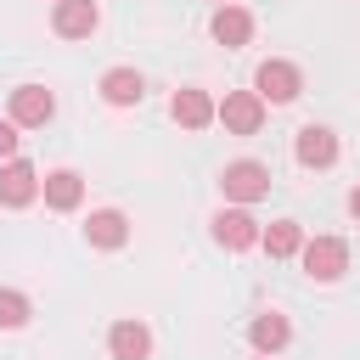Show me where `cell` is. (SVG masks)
Masks as SVG:
<instances>
[{"label":"cell","instance_id":"cell-19","mask_svg":"<svg viewBox=\"0 0 360 360\" xmlns=\"http://www.w3.org/2000/svg\"><path fill=\"white\" fill-rule=\"evenodd\" d=\"M17 141H22V135H17V124H11V118H0V158H6V163L17 158Z\"/></svg>","mask_w":360,"mask_h":360},{"label":"cell","instance_id":"cell-8","mask_svg":"<svg viewBox=\"0 0 360 360\" xmlns=\"http://www.w3.org/2000/svg\"><path fill=\"white\" fill-rule=\"evenodd\" d=\"M34 197H39V169L22 158L0 163V208H28Z\"/></svg>","mask_w":360,"mask_h":360},{"label":"cell","instance_id":"cell-13","mask_svg":"<svg viewBox=\"0 0 360 360\" xmlns=\"http://www.w3.org/2000/svg\"><path fill=\"white\" fill-rule=\"evenodd\" d=\"M208 34H214L225 51H236V45H248V39H253V17H248L242 6H219V11H214V22H208Z\"/></svg>","mask_w":360,"mask_h":360},{"label":"cell","instance_id":"cell-4","mask_svg":"<svg viewBox=\"0 0 360 360\" xmlns=\"http://www.w3.org/2000/svg\"><path fill=\"white\" fill-rule=\"evenodd\" d=\"M219 124H225V135H259V124H264L259 90H231L219 101Z\"/></svg>","mask_w":360,"mask_h":360},{"label":"cell","instance_id":"cell-22","mask_svg":"<svg viewBox=\"0 0 360 360\" xmlns=\"http://www.w3.org/2000/svg\"><path fill=\"white\" fill-rule=\"evenodd\" d=\"M259 360H270V354H259Z\"/></svg>","mask_w":360,"mask_h":360},{"label":"cell","instance_id":"cell-16","mask_svg":"<svg viewBox=\"0 0 360 360\" xmlns=\"http://www.w3.org/2000/svg\"><path fill=\"white\" fill-rule=\"evenodd\" d=\"M101 96H107L112 107H135V101L146 96V79H141L135 68H107V73H101Z\"/></svg>","mask_w":360,"mask_h":360},{"label":"cell","instance_id":"cell-3","mask_svg":"<svg viewBox=\"0 0 360 360\" xmlns=\"http://www.w3.org/2000/svg\"><path fill=\"white\" fill-rule=\"evenodd\" d=\"M298 259H304V276L309 281H338L349 270V242L343 236H309Z\"/></svg>","mask_w":360,"mask_h":360},{"label":"cell","instance_id":"cell-20","mask_svg":"<svg viewBox=\"0 0 360 360\" xmlns=\"http://www.w3.org/2000/svg\"><path fill=\"white\" fill-rule=\"evenodd\" d=\"M349 214H354V219H360V186H354V191H349Z\"/></svg>","mask_w":360,"mask_h":360},{"label":"cell","instance_id":"cell-5","mask_svg":"<svg viewBox=\"0 0 360 360\" xmlns=\"http://www.w3.org/2000/svg\"><path fill=\"white\" fill-rule=\"evenodd\" d=\"M51 112H56V96H51L45 84H17V90H11V124H17V129L51 124Z\"/></svg>","mask_w":360,"mask_h":360},{"label":"cell","instance_id":"cell-11","mask_svg":"<svg viewBox=\"0 0 360 360\" xmlns=\"http://www.w3.org/2000/svg\"><path fill=\"white\" fill-rule=\"evenodd\" d=\"M39 197H45V208L73 214V208L84 202V180H79V169H51V174L39 180Z\"/></svg>","mask_w":360,"mask_h":360},{"label":"cell","instance_id":"cell-17","mask_svg":"<svg viewBox=\"0 0 360 360\" xmlns=\"http://www.w3.org/2000/svg\"><path fill=\"white\" fill-rule=\"evenodd\" d=\"M287 338H292V326H287V315H253V326H248V343L259 349V354H276V349H287Z\"/></svg>","mask_w":360,"mask_h":360},{"label":"cell","instance_id":"cell-10","mask_svg":"<svg viewBox=\"0 0 360 360\" xmlns=\"http://www.w3.org/2000/svg\"><path fill=\"white\" fill-rule=\"evenodd\" d=\"M96 22H101V6L96 0H56V11H51V28L62 39H90Z\"/></svg>","mask_w":360,"mask_h":360},{"label":"cell","instance_id":"cell-2","mask_svg":"<svg viewBox=\"0 0 360 360\" xmlns=\"http://www.w3.org/2000/svg\"><path fill=\"white\" fill-rule=\"evenodd\" d=\"M253 90H259V101H270V107H287V101H298V90H304V73H298L292 62L270 56V62H259V73H253Z\"/></svg>","mask_w":360,"mask_h":360},{"label":"cell","instance_id":"cell-15","mask_svg":"<svg viewBox=\"0 0 360 360\" xmlns=\"http://www.w3.org/2000/svg\"><path fill=\"white\" fill-rule=\"evenodd\" d=\"M107 349H112V360H146L152 354V332L141 321H118L107 332Z\"/></svg>","mask_w":360,"mask_h":360},{"label":"cell","instance_id":"cell-12","mask_svg":"<svg viewBox=\"0 0 360 360\" xmlns=\"http://www.w3.org/2000/svg\"><path fill=\"white\" fill-rule=\"evenodd\" d=\"M84 242L112 253V248H124V242H129V219H124L118 208H96V214L84 219Z\"/></svg>","mask_w":360,"mask_h":360},{"label":"cell","instance_id":"cell-14","mask_svg":"<svg viewBox=\"0 0 360 360\" xmlns=\"http://www.w3.org/2000/svg\"><path fill=\"white\" fill-rule=\"evenodd\" d=\"M259 248H264L270 259H292V253H304V225H298V219H270V225L259 231Z\"/></svg>","mask_w":360,"mask_h":360},{"label":"cell","instance_id":"cell-1","mask_svg":"<svg viewBox=\"0 0 360 360\" xmlns=\"http://www.w3.org/2000/svg\"><path fill=\"white\" fill-rule=\"evenodd\" d=\"M219 191H225L236 208H248V202L270 197V169H264V163H253V158H236V163H225V169H219Z\"/></svg>","mask_w":360,"mask_h":360},{"label":"cell","instance_id":"cell-6","mask_svg":"<svg viewBox=\"0 0 360 360\" xmlns=\"http://www.w3.org/2000/svg\"><path fill=\"white\" fill-rule=\"evenodd\" d=\"M169 118H174L180 129H208V124L219 118V101H214L208 90L186 84V90H174V101H169Z\"/></svg>","mask_w":360,"mask_h":360},{"label":"cell","instance_id":"cell-18","mask_svg":"<svg viewBox=\"0 0 360 360\" xmlns=\"http://www.w3.org/2000/svg\"><path fill=\"white\" fill-rule=\"evenodd\" d=\"M17 326H28V298L0 287V332H17Z\"/></svg>","mask_w":360,"mask_h":360},{"label":"cell","instance_id":"cell-21","mask_svg":"<svg viewBox=\"0 0 360 360\" xmlns=\"http://www.w3.org/2000/svg\"><path fill=\"white\" fill-rule=\"evenodd\" d=\"M219 6H231V0H219Z\"/></svg>","mask_w":360,"mask_h":360},{"label":"cell","instance_id":"cell-7","mask_svg":"<svg viewBox=\"0 0 360 360\" xmlns=\"http://www.w3.org/2000/svg\"><path fill=\"white\" fill-rule=\"evenodd\" d=\"M214 242L231 248V253H248V248H259V219L248 208H219L214 214Z\"/></svg>","mask_w":360,"mask_h":360},{"label":"cell","instance_id":"cell-9","mask_svg":"<svg viewBox=\"0 0 360 360\" xmlns=\"http://www.w3.org/2000/svg\"><path fill=\"white\" fill-rule=\"evenodd\" d=\"M292 158H298L304 169H332V163H338V135H332L326 124H304L298 141H292Z\"/></svg>","mask_w":360,"mask_h":360}]
</instances>
